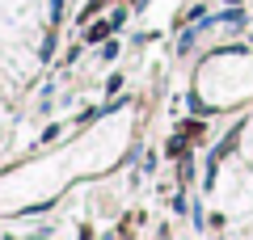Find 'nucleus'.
Here are the masks:
<instances>
[{
    "label": "nucleus",
    "instance_id": "nucleus-1",
    "mask_svg": "<svg viewBox=\"0 0 253 240\" xmlns=\"http://www.w3.org/2000/svg\"><path fill=\"white\" fill-rule=\"evenodd\" d=\"M110 26H114V21H106V26H93V30H89V42H97V38H106V30H110Z\"/></svg>",
    "mask_w": 253,
    "mask_h": 240
}]
</instances>
